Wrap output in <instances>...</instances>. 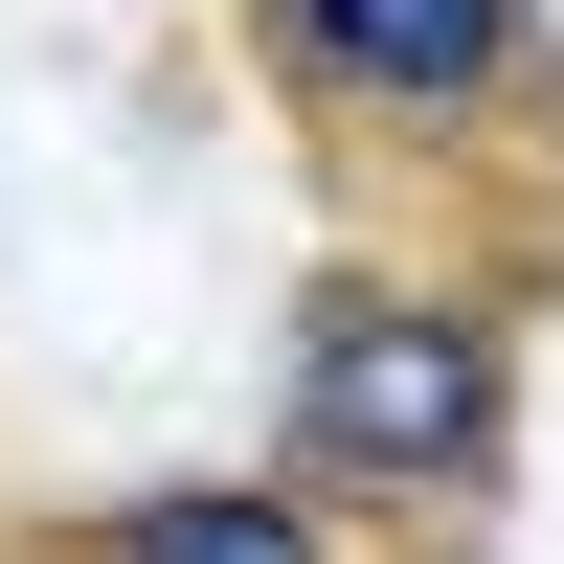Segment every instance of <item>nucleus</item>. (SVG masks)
Masks as SVG:
<instances>
[{"label":"nucleus","instance_id":"1","mask_svg":"<svg viewBox=\"0 0 564 564\" xmlns=\"http://www.w3.org/2000/svg\"><path fill=\"white\" fill-rule=\"evenodd\" d=\"M294 452L361 497H475L497 475V339L430 294H316L294 316Z\"/></svg>","mask_w":564,"mask_h":564},{"label":"nucleus","instance_id":"2","mask_svg":"<svg viewBox=\"0 0 564 564\" xmlns=\"http://www.w3.org/2000/svg\"><path fill=\"white\" fill-rule=\"evenodd\" d=\"M271 68L339 113H475L520 90V0H271Z\"/></svg>","mask_w":564,"mask_h":564},{"label":"nucleus","instance_id":"3","mask_svg":"<svg viewBox=\"0 0 564 564\" xmlns=\"http://www.w3.org/2000/svg\"><path fill=\"white\" fill-rule=\"evenodd\" d=\"M90 564H316V520H294V497H135Z\"/></svg>","mask_w":564,"mask_h":564}]
</instances>
